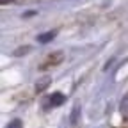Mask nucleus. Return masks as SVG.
<instances>
[{"mask_svg": "<svg viewBox=\"0 0 128 128\" xmlns=\"http://www.w3.org/2000/svg\"><path fill=\"white\" fill-rule=\"evenodd\" d=\"M11 2H14V0H2V4H11Z\"/></svg>", "mask_w": 128, "mask_h": 128, "instance_id": "20e7f679", "label": "nucleus"}, {"mask_svg": "<svg viewBox=\"0 0 128 128\" xmlns=\"http://www.w3.org/2000/svg\"><path fill=\"white\" fill-rule=\"evenodd\" d=\"M119 110H121V114L124 116V118H128V92L123 96V100H121V107H119Z\"/></svg>", "mask_w": 128, "mask_h": 128, "instance_id": "f257e3e1", "label": "nucleus"}, {"mask_svg": "<svg viewBox=\"0 0 128 128\" xmlns=\"http://www.w3.org/2000/svg\"><path fill=\"white\" fill-rule=\"evenodd\" d=\"M62 100H64V96H62V94H54V96H50V102H52L54 105L62 103Z\"/></svg>", "mask_w": 128, "mask_h": 128, "instance_id": "f03ea898", "label": "nucleus"}, {"mask_svg": "<svg viewBox=\"0 0 128 128\" xmlns=\"http://www.w3.org/2000/svg\"><path fill=\"white\" fill-rule=\"evenodd\" d=\"M20 126H22V123H20L18 119H16V121H12V123H11L7 128H20Z\"/></svg>", "mask_w": 128, "mask_h": 128, "instance_id": "7ed1b4c3", "label": "nucleus"}]
</instances>
